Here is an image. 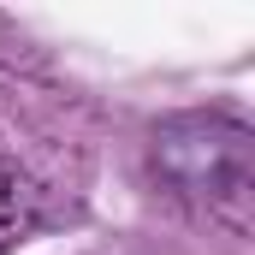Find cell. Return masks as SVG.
Returning <instances> with one entry per match:
<instances>
[{
	"label": "cell",
	"mask_w": 255,
	"mask_h": 255,
	"mask_svg": "<svg viewBox=\"0 0 255 255\" xmlns=\"http://www.w3.org/2000/svg\"><path fill=\"white\" fill-rule=\"evenodd\" d=\"M148 160L160 184L184 202H202L208 214L244 220L250 202V172H255V136L238 113L208 107V113H172L148 136Z\"/></svg>",
	"instance_id": "6da1fadb"
}]
</instances>
